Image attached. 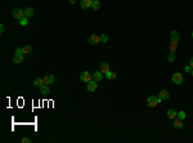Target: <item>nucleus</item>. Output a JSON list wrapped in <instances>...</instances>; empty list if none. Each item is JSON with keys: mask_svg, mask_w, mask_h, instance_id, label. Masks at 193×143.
<instances>
[{"mask_svg": "<svg viewBox=\"0 0 193 143\" xmlns=\"http://www.w3.org/2000/svg\"><path fill=\"white\" fill-rule=\"evenodd\" d=\"M161 102H162V99L158 98V97H155V95H151V97H148V99H147V104H148L149 107H156Z\"/></svg>", "mask_w": 193, "mask_h": 143, "instance_id": "f257e3e1", "label": "nucleus"}, {"mask_svg": "<svg viewBox=\"0 0 193 143\" xmlns=\"http://www.w3.org/2000/svg\"><path fill=\"white\" fill-rule=\"evenodd\" d=\"M12 16H13V18L14 19H17V21H21L23 17H25V10H22V9H14L13 12H12Z\"/></svg>", "mask_w": 193, "mask_h": 143, "instance_id": "f03ea898", "label": "nucleus"}, {"mask_svg": "<svg viewBox=\"0 0 193 143\" xmlns=\"http://www.w3.org/2000/svg\"><path fill=\"white\" fill-rule=\"evenodd\" d=\"M88 41H89V44H91V45H95V44H98L101 41V36L93 34V35H90L89 37H88Z\"/></svg>", "mask_w": 193, "mask_h": 143, "instance_id": "7ed1b4c3", "label": "nucleus"}, {"mask_svg": "<svg viewBox=\"0 0 193 143\" xmlns=\"http://www.w3.org/2000/svg\"><path fill=\"white\" fill-rule=\"evenodd\" d=\"M80 80L84 81V82H89V81L93 80V75H90V72H88V71H84V72L80 75Z\"/></svg>", "mask_w": 193, "mask_h": 143, "instance_id": "20e7f679", "label": "nucleus"}, {"mask_svg": "<svg viewBox=\"0 0 193 143\" xmlns=\"http://www.w3.org/2000/svg\"><path fill=\"white\" fill-rule=\"evenodd\" d=\"M173 82L177 84V85L183 84V75H181L180 72H175V74L173 75Z\"/></svg>", "mask_w": 193, "mask_h": 143, "instance_id": "39448f33", "label": "nucleus"}, {"mask_svg": "<svg viewBox=\"0 0 193 143\" xmlns=\"http://www.w3.org/2000/svg\"><path fill=\"white\" fill-rule=\"evenodd\" d=\"M170 40L171 41H179L180 40V34L177 30H173L170 32Z\"/></svg>", "mask_w": 193, "mask_h": 143, "instance_id": "423d86ee", "label": "nucleus"}, {"mask_svg": "<svg viewBox=\"0 0 193 143\" xmlns=\"http://www.w3.org/2000/svg\"><path fill=\"white\" fill-rule=\"evenodd\" d=\"M93 1H94V0H81L80 7H81L82 9H88V8H90V7L93 5Z\"/></svg>", "mask_w": 193, "mask_h": 143, "instance_id": "0eeeda50", "label": "nucleus"}, {"mask_svg": "<svg viewBox=\"0 0 193 143\" xmlns=\"http://www.w3.org/2000/svg\"><path fill=\"white\" fill-rule=\"evenodd\" d=\"M91 75H93V80H94V81H97V82H98V81H101V80L103 79V72H102V71L93 72Z\"/></svg>", "mask_w": 193, "mask_h": 143, "instance_id": "6e6552de", "label": "nucleus"}, {"mask_svg": "<svg viewBox=\"0 0 193 143\" xmlns=\"http://www.w3.org/2000/svg\"><path fill=\"white\" fill-rule=\"evenodd\" d=\"M158 98H161L162 101L169 99V98H170V93H169V90H166V89L161 90V92H160V94H158Z\"/></svg>", "mask_w": 193, "mask_h": 143, "instance_id": "1a4fd4ad", "label": "nucleus"}, {"mask_svg": "<svg viewBox=\"0 0 193 143\" xmlns=\"http://www.w3.org/2000/svg\"><path fill=\"white\" fill-rule=\"evenodd\" d=\"M86 88H88L89 92H95V90H97V81H94V80L89 81L88 85H86Z\"/></svg>", "mask_w": 193, "mask_h": 143, "instance_id": "9d476101", "label": "nucleus"}, {"mask_svg": "<svg viewBox=\"0 0 193 143\" xmlns=\"http://www.w3.org/2000/svg\"><path fill=\"white\" fill-rule=\"evenodd\" d=\"M43 81H44L45 85H52L54 82V76L53 75H48V76L43 78Z\"/></svg>", "mask_w": 193, "mask_h": 143, "instance_id": "9b49d317", "label": "nucleus"}, {"mask_svg": "<svg viewBox=\"0 0 193 143\" xmlns=\"http://www.w3.org/2000/svg\"><path fill=\"white\" fill-rule=\"evenodd\" d=\"M101 71L103 72L104 75H106L108 71H111V70H109V66H108L107 62H102V63H101Z\"/></svg>", "mask_w": 193, "mask_h": 143, "instance_id": "f8f14e48", "label": "nucleus"}, {"mask_svg": "<svg viewBox=\"0 0 193 143\" xmlns=\"http://www.w3.org/2000/svg\"><path fill=\"white\" fill-rule=\"evenodd\" d=\"M23 54H14V58H13V62L14 63H21V62H23Z\"/></svg>", "mask_w": 193, "mask_h": 143, "instance_id": "ddd939ff", "label": "nucleus"}, {"mask_svg": "<svg viewBox=\"0 0 193 143\" xmlns=\"http://www.w3.org/2000/svg\"><path fill=\"white\" fill-rule=\"evenodd\" d=\"M177 113H178V112L175 111V110L170 108V110H167V117H169V119H175V117H177Z\"/></svg>", "mask_w": 193, "mask_h": 143, "instance_id": "4468645a", "label": "nucleus"}, {"mask_svg": "<svg viewBox=\"0 0 193 143\" xmlns=\"http://www.w3.org/2000/svg\"><path fill=\"white\" fill-rule=\"evenodd\" d=\"M106 78H107V79H109V80H113V79H116V78H117V74H116V72H113V71H108V72L106 74Z\"/></svg>", "mask_w": 193, "mask_h": 143, "instance_id": "2eb2a0df", "label": "nucleus"}, {"mask_svg": "<svg viewBox=\"0 0 193 143\" xmlns=\"http://www.w3.org/2000/svg\"><path fill=\"white\" fill-rule=\"evenodd\" d=\"M178 43H179V41H171V43H170V47H169V49H170V53H174V52L177 50V48H178Z\"/></svg>", "mask_w": 193, "mask_h": 143, "instance_id": "dca6fc26", "label": "nucleus"}, {"mask_svg": "<svg viewBox=\"0 0 193 143\" xmlns=\"http://www.w3.org/2000/svg\"><path fill=\"white\" fill-rule=\"evenodd\" d=\"M40 92L43 93V94H49L50 93V89H49V85H41L40 86Z\"/></svg>", "mask_w": 193, "mask_h": 143, "instance_id": "f3484780", "label": "nucleus"}, {"mask_svg": "<svg viewBox=\"0 0 193 143\" xmlns=\"http://www.w3.org/2000/svg\"><path fill=\"white\" fill-rule=\"evenodd\" d=\"M32 16H34V9H32V8H26V9H25V17L31 18Z\"/></svg>", "mask_w": 193, "mask_h": 143, "instance_id": "a211bd4d", "label": "nucleus"}, {"mask_svg": "<svg viewBox=\"0 0 193 143\" xmlns=\"http://www.w3.org/2000/svg\"><path fill=\"white\" fill-rule=\"evenodd\" d=\"M174 128H177V129L183 128V120H181V119H177V120L174 121Z\"/></svg>", "mask_w": 193, "mask_h": 143, "instance_id": "6ab92c4d", "label": "nucleus"}, {"mask_svg": "<svg viewBox=\"0 0 193 143\" xmlns=\"http://www.w3.org/2000/svg\"><path fill=\"white\" fill-rule=\"evenodd\" d=\"M91 8H93L94 10H99V9H101V1H98V0H94V1H93V5H91Z\"/></svg>", "mask_w": 193, "mask_h": 143, "instance_id": "aec40b11", "label": "nucleus"}, {"mask_svg": "<svg viewBox=\"0 0 193 143\" xmlns=\"http://www.w3.org/2000/svg\"><path fill=\"white\" fill-rule=\"evenodd\" d=\"M34 85H35V86H39V88H40L41 85H44V81H43V79H41V78H37V79L34 80Z\"/></svg>", "mask_w": 193, "mask_h": 143, "instance_id": "412c9836", "label": "nucleus"}, {"mask_svg": "<svg viewBox=\"0 0 193 143\" xmlns=\"http://www.w3.org/2000/svg\"><path fill=\"white\" fill-rule=\"evenodd\" d=\"M31 52H32V47H31V45L23 47V54H30Z\"/></svg>", "mask_w": 193, "mask_h": 143, "instance_id": "4be33fe9", "label": "nucleus"}, {"mask_svg": "<svg viewBox=\"0 0 193 143\" xmlns=\"http://www.w3.org/2000/svg\"><path fill=\"white\" fill-rule=\"evenodd\" d=\"M177 117H178V119H181V120H184V119H185V112L179 111L178 113H177Z\"/></svg>", "mask_w": 193, "mask_h": 143, "instance_id": "5701e85b", "label": "nucleus"}, {"mask_svg": "<svg viewBox=\"0 0 193 143\" xmlns=\"http://www.w3.org/2000/svg\"><path fill=\"white\" fill-rule=\"evenodd\" d=\"M27 21H29V18H27V17H23V18L19 21V23H21L22 26H26V25H27Z\"/></svg>", "mask_w": 193, "mask_h": 143, "instance_id": "b1692460", "label": "nucleus"}, {"mask_svg": "<svg viewBox=\"0 0 193 143\" xmlns=\"http://www.w3.org/2000/svg\"><path fill=\"white\" fill-rule=\"evenodd\" d=\"M167 59H169V62H174V61H175V56H174V53H170Z\"/></svg>", "mask_w": 193, "mask_h": 143, "instance_id": "393cba45", "label": "nucleus"}, {"mask_svg": "<svg viewBox=\"0 0 193 143\" xmlns=\"http://www.w3.org/2000/svg\"><path fill=\"white\" fill-rule=\"evenodd\" d=\"M101 41L102 43H107L108 41V36L107 35H101Z\"/></svg>", "mask_w": 193, "mask_h": 143, "instance_id": "a878e982", "label": "nucleus"}, {"mask_svg": "<svg viewBox=\"0 0 193 143\" xmlns=\"http://www.w3.org/2000/svg\"><path fill=\"white\" fill-rule=\"evenodd\" d=\"M15 54H23V48H17L15 49Z\"/></svg>", "mask_w": 193, "mask_h": 143, "instance_id": "bb28decb", "label": "nucleus"}, {"mask_svg": "<svg viewBox=\"0 0 193 143\" xmlns=\"http://www.w3.org/2000/svg\"><path fill=\"white\" fill-rule=\"evenodd\" d=\"M184 70H185V72H191V71H192V67L188 64V66H185V68H184Z\"/></svg>", "mask_w": 193, "mask_h": 143, "instance_id": "cd10ccee", "label": "nucleus"}, {"mask_svg": "<svg viewBox=\"0 0 193 143\" xmlns=\"http://www.w3.org/2000/svg\"><path fill=\"white\" fill-rule=\"evenodd\" d=\"M21 142H22V143H30V142H31V139H30V138H23V139H22Z\"/></svg>", "mask_w": 193, "mask_h": 143, "instance_id": "c85d7f7f", "label": "nucleus"}, {"mask_svg": "<svg viewBox=\"0 0 193 143\" xmlns=\"http://www.w3.org/2000/svg\"><path fill=\"white\" fill-rule=\"evenodd\" d=\"M0 32H1V34L4 32V25H3V23L0 25Z\"/></svg>", "mask_w": 193, "mask_h": 143, "instance_id": "c756f323", "label": "nucleus"}, {"mask_svg": "<svg viewBox=\"0 0 193 143\" xmlns=\"http://www.w3.org/2000/svg\"><path fill=\"white\" fill-rule=\"evenodd\" d=\"M189 66L192 67V70H193V58H191V61H189Z\"/></svg>", "mask_w": 193, "mask_h": 143, "instance_id": "7c9ffc66", "label": "nucleus"}, {"mask_svg": "<svg viewBox=\"0 0 193 143\" xmlns=\"http://www.w3.org/2000/svg\"><path fill=\"white\" fill-rule=\"evenodd\" d=\"M68 1H70L71 4H75V3H76V0H68Z\"/></svg>", "mask_w": 193, "mask_h": 143, "instance_id": "2f4dec72", "label": "nucleus"}, {"mask_svg": "<svg viewBox=\"0 0 193 143\" xmlns=\"http://www.w3.org/2000/svg\"><path fill=\"white\" fill-rule=\"evenodd\" d=\"M191 74H192V76H193V70H192V71H191Z\"/></svg>", "mask_w": 193, "mask_h": 143, "instance_id": "473e14b6", "label": "nucleus"}, {"mask_svg": "<svg viewBox=\"0 0 193 143\" xmlns=\"http://www.w3.org/2000/svg\"><path fill=\"white\" fill-rule=\"evenodd\" d=\"M192 37H193V31H192Z\"/></svg>", "mask_w": 193, "mask_h": 143, "instance_id": "72a5a7b5", "label": "nucleus"}]
</instances>
